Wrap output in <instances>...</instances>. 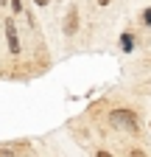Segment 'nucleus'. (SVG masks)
<instances>
[{"mask_svg":"<svg viewBox=\"0 0 151 157\" xmlns=\"http://www.w3.org/2000/svg\"><path fill=\"white\" fill-rule=\"evenodd\" d=\"M109 124L118 129H126V132H137V115L131 109H115L109 115Z\"/></svg>","mask_w":151,"mask_h":157,"instance_id":"nucleus-1","label":"nucleus"},{"mask_svg":"<svg viewBox=\"0 0 151 157\" xmlns=\"http://www.w3.org/2000/svg\"><path fill=\"white\" fill-rule=\"evenodd\" d=\"M6 36H9V51L11 53H20V39H17V28H14V20L6 17Z\"/></svg>","mask_w":151,"mask_h":157,"instance_id":"nucleus-2","label":"nucleus"},{"mask_svg":"<svg viewBox=\"0 0 151 157\" xmlns=\"http://www.w3.org/2000/svg\"><path fill=\"white\" fill-rule=\"evenodd\" d=\"M76 28H79V14H76V9H70L67 20H64V34H73Z\"/></svg>","mask_w":151,"mask_h":157,"instance_id":"nucleus-3","label":"nucleus"},{"mask_svg":"<svg viewBox=\"0 0 151 157\" xmlns=\"http://www.w3.org/2000/svg\"><path fill=\"white\" fill-rule=\"evenodd\" d=\"M120 39H123V51H131V48H134V42H131L134 36H131V34H123Z\"/></svg>","mask_w":151,"mask_h":157,"instance_id":"nucleus-4","label":"nucleus"},{"mask_svg":"<svg viewBox=\"0 0 151 157\" xmlns=\"http://www.w3.org/2000/svg\"><path fill=\"white\" fill-rule=\"evenodd\" d=\"M11 9H14V11H20V9H23V0H11Z\"/></svg>","mask_w":151,"mask_h":157,"instance_id":"nucleus-5","label":"nucleus"},{"mask_svg":"<svg viewBox=\"0 0 151 157\" xmlns=\"http://www.w3.org/2000/svg\"><path fill=\"white\" fill-rule=\"evenodd\" d=\"M143 17H145V23L151 25V9H145V11H143Z\"/></svg>","mask_w":151,"mask_h":157,"instance_id":"nucleus-6","label":"nucleus"},{"mask_svg":"<svg viewBox=\"0 0 151 157\" xmlns=\"http://www.w3.org/2000/svg\"><path fill=\"white\" fill-rule=\"evenodd\" d=\"M129 157H145V154H143V151H140V149H134V151H131V154H129Z\"/></svg>","mask_w":151,"mask_h":157,"instance_id":"nucleus-7","label":"nucleus"},{"mask_svg":"<svg viewBox=\"0 0 151 157\" xmlns=\"http://www.w3.org/2000/svg\"><path fill=\"white\" fill-rule=\"evenodd\" d=\"M95 157H112L109 151H95Z\"/></svg>","mask_w":151,"mask_h":157,"instance_id":"nucleus-8","label":"nucleus"},{"mask_svg":"<svg viewBox=\"0 0 151 157\" xmlns=\"http://www.w3.org/2000/svg\"><path fill=\"white\" fill-rule=\"evenodd\" d=\"M50 3V0H36V6H48Z\"/></svg>","mask_w":151,"mask_h":157,"instance_id":"nucleus-9","label":"nucleus"},{"mask_svg":"<svg viewBox=\"0 0 151 157\" xmlns=\"http://www.w3.org/2000/svg\"><path fill=\"white\" fill-rule=\"evenodd\" d=\"M0 157H11V151H0Z\"/></svg>","mask_w":151,"mask_h":157,"instance_id":"nucleus-10","label":"nucleus"},{"mask_svg":"<svg viewBox=\"0 0 151 157\" xmlns=\"http://www.w3.org/2000/svg\"><path fill=\"white\" fill-rule=\"evenodd\" d=\"M98 3H101V6H106V3H109V0H98Z\"/></svg>","mask_w":151,"mask_h":157,"instance_id":"nucleus-11","label":"nucleus"},{"mask_svg":"<svg viewBox=\"0 0 151 157\" xmlns=\"http://www.w3.org/2000/svg\"><path fill=\"white\" fill-rule=\"evenodd\" d=\"M0 6H3V0H0Z\"/></svg>","mask_w":151,"mask_h":157,"instance_id":"nucleus-12","label":"nucleus"}]
</instances>
